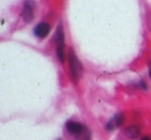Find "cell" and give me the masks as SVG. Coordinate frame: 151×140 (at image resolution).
<instances>
[{
  "label": "cell",
  "mask_w": 151,
  "mask_h": 140,
  "mask_svg": "<svg viewBox=\"0 0 151 140\" xmlns=\"http://www.w3.org/2000/svg\"><path fill=\"white\" fill-rule=\"evenodd\" d=\"M55 41H56V53L57 57L61 62H64L65 60V55H64V34H63L62 28L59 26L57 28L56 36H55Z\"/></svg>",
  "instance_id": "cell-1"
},
{
  "label": "cell",
  "mask_w": 151,
  "mask_h": 140,
  "mask_svg": "<svg viewBox=\"0 0 151 140\" xmlns=\"http://www.w3.org/2000/svg\"><path fill=\"white\" fill-rule=\"evenodd\" d=\"M69 66H70V70H71V77H73V82L75 80H78L79 78V73L81 72V66L80 63L77 61L76 56H73V54L70 55V59H69Z\"/></svg>",
  "instance_id": "cell-2"
},
{
  "label": "cell",
  "mask_w": 151,
  "mask_h": 140,
  "mask_svg": "<svg viewBox=\"0 0 151 140\" xmlns=\"http://www.w3.org/2000/svg\"><path fill=\"white\" fill-rule=\"evenodd\" d=\"M51 30L50 24L46 23V22H42V23L37 24L36 27L34 28V34L40 38H45L49 35Z\"/></svg>",
  "instance_id": "cell-3"
},
{
  "label": "cell",
  "mask_w": 151,
  "mask_h": 140,
  "mask_svg": "<svg viewBox=\"0 0 151 140\" xmlns=\"http://www.w3.org/2000/svg\"><path fill=\"white\" fill-rule=\"evenodd\" d=\"M66 129L73 135H81L84 132L85 128L83 127V125L77 123V122H68L66 124Z\"/></svg>",
  "instance_id": "cell-4"
},
{
  "label": "cell",
  "mask_w": 151,
  "mask_h": 140,
  "mask_svg": "<svg viewBox=\"0 0 151 140\" xmlns=\"http://www.w3.org/2000/svg\"><path fill=\"white\" fill-rule=\"evenodd\" d=\"M123 121H124L123 114H122V113H118V114L116 115L112 121L109 122V124L107 125V129L108 130H113L115 127H119V126L122 125Z\"/></svg>",
  "instance_id": "cell-5"
},
{
  "label": "cell",
  "mask_w": 151,
  "mask_h": 140,
  "mask_svg": "<svg viewBox=\"0 0 151 140\" xmlns=\"http://www.w3.org/2000/svg\"><path fill=\"white\" fill-rule=\"evenodd\" d=\"M125 134L129 138H137L140 135V129H139L137 126H130L126 129Z\"/></svg>",
  "instance_id": "cell-6"
},
{
  "label": "cell",
  "mask_w": 151,
  "mask_h": 140,
  "mask_svg": "<svg viewBox=\"0 0 151 140\" xmlns=\"http://www.w3.org/2000/svg\"><path fill=\"white\" fill-rule=\"evenodd\" d=\"M23 18H24V20L27 22V23L31 22V20L33 19V13H32V9L28 4H25V6H24Z\"/></svg>",
  "instance_id": "cell-7"
},
{
  "label": "cell",
  "mask_w": 151,
  "mask_h": 140,
  "mask_svg": "<svg viewBox=\"0 0 151 140\" xmlns=\"http://www.w3.org/2000/svg\"><path fill=\"white\" fill-rule=\"evenodd\" d=\"M141 140H151V139H150V138H148V137H143Z\"/></svg>",
  "instance_id": "cell-8"
},
{
  "label": "cell",
  "mask_w": 151,
  "mask_h": 140,
  "mask_svg": "<svg viewBox=\"0 0 151 140\" xmlns=\"http://www.w3.org/2000/svg\"><path fill=\"white\" fill-rule=\"evenodd\" d=\"M149 76H150V78H151V63H150V70H149Z\"/></svg>",
  "instance_id": "cell-9"
}]
</instances>
